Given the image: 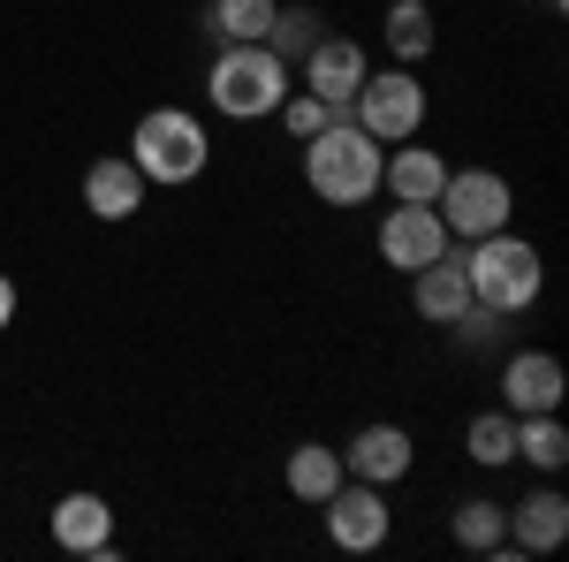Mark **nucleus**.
<instances>
[{"instance_id": "obj_1", "label": "nucleus", "mask_w": 569, "mask_h": 562, "mask_svg": "<svg viewBox=\"0 0 569 562\" xmlns=\"http://www.w3.org/2000/svg\"><path fill=\"white\" fill-rule=\"evenodd\" d=\"M380 160H388V145H372L350 115H335L319 137H305V183L319 206H365L380 190Z\"/></svg>"}, {"instance_id": "obj_2", "label": "nucleus", "mask_w": 569, "mask_h": 562, "mask_svg": "<svg viewBox=\"0 0 569 562\" xmlns=\"http://www.w3.org/2000/svg\"><path fill=\"white\" fill-rule=\"evenodd\" d=\"M130 168L144 183H160V190H182V183H198L213 168V137H206V122L190 107H152L130 130Z\"/></svg>"}, {"instance_id": "obj_3", "label": "nucleus", "mask_w": 569, "mask_h": 562, "mask_svg": "<svg viewBox=\"0 0 569 562\" xmlns=\"http://www.w3.org/2000/svg\"><path fill=\"white\" fill-rule=\"evenodd\" d=\"M281 91H289V61H281L266 39L220 46L213 69H206V99H213L228 122H266V115L281 107Z\"/></svg>"}, {"instance_id": "obj_4", "label": "nucleus", "mask_w": 569, "mask_h": 562, "mask_svg": "<svg viewBox=\"0 0 569 562\" xmlns=\"http://www.w3.org/2000/svg\"><path fill=\"white\" fill-rule=\"evenodd\" d=\"M463 274H471V304H486V312H531L539 304V282H547V266H539V252H531L525 236H509V228H493V236H479L471 252H463Z\"/></svg>"}, {"instance_id": "obj_5", "label": "nucleus", "mask_w": 569, "mask_h": 562, "mask_svg": "<svg viewBox=\"0 0 569 562\" xmlns=\"http://www.w3.org/2000/svg\"><path fill=\"white\" fill-rule=\"evenodd\" d=\"M350 122L372 145H402V137H418L426 130V85H418V69H380V77H365L350 99Z\"/></svg>"}, {"instance_id": "obj_6", "label": "nucleus", "mask_w": 569, "mask_h": 562, "mask_svg": "<svg viewBox=\"0 0 569 562\" xmlns=\"http://www.w3.org/2000/svg\"><path fill=\"white\" fill-rule=\"evenodd\" d=\"M509 183L493 168H448V183H440L433 214L448 236H463V244H479V236H493V228H509Z\"/></svg>"}, {"instance_id": "obj_7", "label": "nucleus", "mask_w": 569, "mask_h": 562, "mask_svg": "<svg viewBox=\"0 0 569 562\" xmlns=\"http://www.w3.org/2000/svg\"><path fill=\"white\" fill-rule=\"evenodd\" d=\"M327 510V540L342 548V555H372V548H388V502H380V486L372 479H350L319 502Z\"/></svg>"}, {"instance_id": "obj_8", "label": "nucleus", "mask_w": 569, "mask_h": 562, "mask_svg": "<svg viewBox=\"0 0 569 562\" xmlns=\"http://www.w3.org/2000/svg\"><path fill=\"white\" fill-rule=\"evenodd\" d=\"M562 357L555 349H517L501 365V411L509 418H539V411H562Z\"/></svg>"}, {"instance_id": "obj_9", "label": "nucleus", "mask_w": 569, "mask_h": 562, "mask_svg": "<svg viewBox=\"0 0 569 562\" xmlns=\"http://www.w3.org/2000/svg\"><path fill=\"white\" fill-rule=\"evenodd\" d=\"M440 252H448L440 214H433V206H402V198H395L388 220H380V259L402 266V274H418V266H433Z\"/></svg>"}, {"instance_id": "obj_10", "label": "nucleus", "mask_w": 569, "mask_h": 562, "mask_svg": "<svg viewBox=\"0 0 569 562\" xmlns=\"http://www.w3.org/2000/svg\"><path fill=\"white\" fill-rule=\"evenodd\" d=\"M365 77H372V69H365V46L319 31V46L305 53V91H319L327 107H342V115H350V99H357V85H365Z\"/></svg>"}, {"instance_id": "obj_11", "label": "nucleus", "mask_w": 569, "mask_h": 562, "mask_svg": "<svg viewBox=\"0 0 569 562\" xmlns=\"http://www.w3.org/2000/svg\"><path fill=\"white\" fill-rule=\"evenodd\" d=\"M53 548L114 562V510H107V494H61L53 502Z\"/></svg>"}, {"instance_id": "obj_12", "label": "nucleus", "mask_w": 569, "mask_h": 562, "mask_svg": "<svg viewBox=\"0 0 569 562\" xmlns=\"http://www.w3.org/2000/svg\"><path fill=\"white\" fill-rule=\"evenodd\" d=\"M410 433L402 426H365V433H350V448H342V472L350 479H372V486H395V479L410 472Z\"/></svg>"}, {"instance_id": "obj_13", "label": "nucleus", "mask_w": 569, "mask_h": 562, "mask_svg": "<svg viewBox=\"0 0 569 562\" xmlns=\"http://www.w3.org/2000/svg\"><path fill=\"white\" fill-rule=\"evenodd\" d=\"M440 183H448V160H440L433 145H410V137H402L388 160H380V190H395L402 206H433Z\"/></svg>"}, {"instance_id": "obj_14", "label": "nucleus", "mask_w": 569, "mask_h": 562, "mask_svg": "<svg viewBox=\"0 0 569 562\" xmlns=\"http://www.w3.org/2000/svg\"><path fill=\"white\" fill-rule=\"evenodd\" d=\"M569 540V502L555 494V486H539V494H525L517 510H509V548H525V555H555Z\"/></svg>"}, {"instance_id": "obj_15", "label": "nucleus", "mask_w": 569, "mask_h": 562, "mask_svg": "<svg viewBox=\"0 0 569 562\" xmlns=\"http://www.w3.org/2000/svg\"><path fill=\"white\" fill-rule=\"evenodd\" d=\"M144 175L130 168V152L122 160H91L84 168V206H91V220H130L137 206H144Z\"/></svg>"}, {"instance_id": "obj_16", "label": "nucleus", "mask_w": 569, "mask_h": 562, "mask_svg": "<svg viewBox=\"0 0 569 562\" xmlns=\"http://www.w3.org/2000/svg\"><path fill=\"white\" fill-rule=\"evenodd\" d=\"M410 304H418V319L448 327V319L471 304V274H463V259H448V252H440L433 266H418V274H410Z\"/></svg>"}, {"instance_id": "obj_17", "label": "nucleus", "mask_w": 569, "mask_h": 562, "mask_svg": "<svg viewBox=\"0 0 569 562\" xmlns=\"http://www.w3.org/2000/svg\"><path fill=\"white\" fill-rule=\"evenodd\" d=\"M281 479H289V494H297V502H311V510H319V502L342 486V448L305 441V448H289V472H281Z\"/></svg>"}, {"instance_id": "obj_18", "label": "nucleus", "mask_w": 569, "mask_h": 562, "mask_svg": "<svg viewBox=\"0 0 569 562\" xmlns=\"http://www.w3.org/2000/svg\"><path fill=\"white\" fill-rule=\"evenodd\" d=\"M380 39H388V53L402 61V69H418V61L433 53V8H426V0H395L388 23H380Z\"/></svg>"}, {"instance_id": "obj_19", "label": "nucleus", "mask_w": 569, "mask_h": 562, "mask_svg": "<svg viewBox=\"0 0 569 562\" xmlns=\"http://www.w3.org/2000/svg\"><path fill=\"white\" fill-rule=\"evenodd\" d=\"M273 8H281V0H213V8H206V31H213L220 46H251V39H266Z\"/></svg>"}, {"instance_id": "obj_20", "label": "nucleus", "mask_w": 569, "mask_h": 562, "mask_svg": "<svg viewBox=\"0 0 569 562\" xmlns=\"http://www.w3.org/2000/svg\"><path fill=\"white\" fill-rule=\"evenodd\" d=\"M463 448H471V464H486V472L517 464V418H509V411H479V418L463 426Z\"/></svg>"}, {"instance_id": "obj_21", "label": "nucleus", "mask_w": 569, "mask_h": 562, "mask_svg": "<svg viewBox=\"0 0 569 562\" xmlns=\"http://www.w3.org/2000/svg\"><path fill=\"white\" fill-rule=\"evenodd\" d=\"M517 456L539 464V472H562L569 464V426L555 411H539V418H517Z\"/></svg>"}, {"instance_id": "obj_22", "label": "nucleus", "mask_w": 569, "mask_h": 562, "mask_svg": "<svg viewBox=\"0 0 569 562\" xmlns=\"http://www.w3.org/2000/svg\"><path fill=\"white\" fill-rule=\"evenodd\" d=\"M456 548L501 555V548H509V510H501V502H463V510H456Z\"/></svg>"}, {"instance_id": "obj_23", "label": "nucleus", "mask_w": 569, "mask_h": 562, "mask_svg": "<svg viewBox=\"0 0 569 562\" xmlns=\"http://www.w3.org/2000/svg\"><path fill=\"white\" fill-rule=\"evenodd\" d=\"M273 115H281V130H289V137H297V145H305V137H319V130H327V122H335V115H342V107H327L319 91L289 85V91H281V107H273Z\"/></svg>"}, {"instance_id": "obj_24", "label": "nucleus", "mask_w": 569, "mask_h": 562, "mask_svg": "<svg viewBox=\"0 0 569 562\" xmlns=\"http://www.w3.org/2000/svg\"><path fill=\"white\" fill-rule=\"evenodd\" d=\"M266 46H273L281 61H305L311 46H319V16H311V8H273V23H266Z\"/></svg>"}, {"instance_id": "obj_25", "label": "nucleus", "mask_w": 569, "mask_h": 562, "mask_svg": "<svg viewBox=\"0 0 569 562\" xmlns=\"http://www.w3.org/2000/svg\"><path fill=\"white\" fill-rule=\"evenodd\" d=\"M8 319H16V282L0 274V335H8Z\"/></svg>"}, {"instance_id": "obj_26", "label": "nucleus", "mask_w": 569, "mask_h": 562, "mask_svg": "<svg viewBox=\"0 0 569 562\" xmlns=\"http://www.w3.org/2000/svg\"><path fill=\"white\" fill-rule=\"evenodd\" d=\"M555 8H562V0H555Z\"/></svg>"}]
</instances>
